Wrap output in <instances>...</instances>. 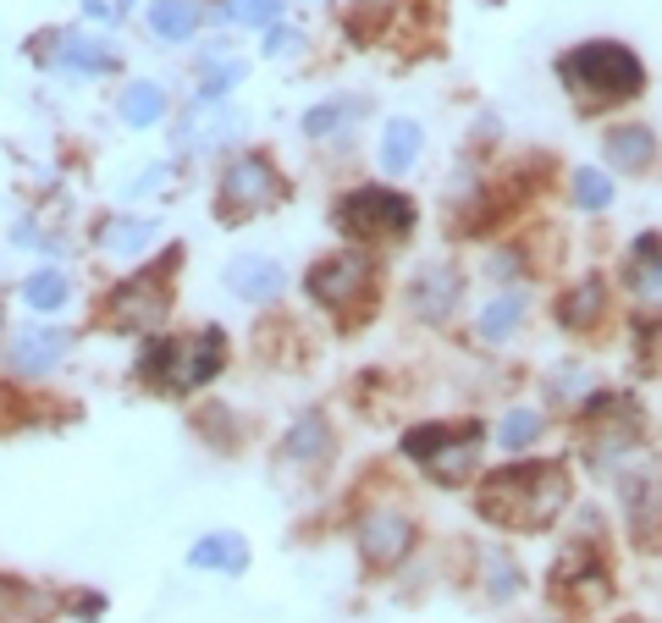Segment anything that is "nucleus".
<instances>
[{"instance_id": "nucleus-1", "label": "nucleus", "mask_w": 662, "mask_h": 623, "mask_svg": "<svg viewBox=\"0 0 662 623\" xmlns=\"http://www.w3.org/2000/svg\"><path fill=\"white\" fill-rule=\"evenodd\" d=\"M475 507L503 529H547L569 507V474L558 463H508L481 480Z\"/></svg>"}, {"instance_id": "nucleus-2", "label": "nucleus", "mask_w": 662, "mask_h": 623, "mask_svg": "<svg viewBox=\"0 0 662 623\" xmlns=\"http://www.w3.org/2000/svg\"><path fill=\"white\" fill-rule=\"evenodd\" d=\"M558 78L585 100V106H624L640 95L646 84V67L629 45H613V40H591V45H574L563 62H558Z\"/></svg>"}, {"instance_id": "nucleus-3", "label": "nucleus", "mask_w": 662, "mask_h": 623, "mask_svg": "<svg viewBox=\"0 0 662 623\" xmlns=\"http://www.w3.org/2000/svg\"><path fill=\"white\" fill-rule=\"evenodd\" d=\"M221 359H227V342H221V331H205V337H155L150 348H144V381H155L161 392H194V386H205L216 370H221Z\"/></svg>"}, {"instance_id": "nucleus-4", "label": "nucleus", "mask_w": 662, "mask_h": 623, "mask_svg": "<svg viewBox=\"0 0 662 623\" xmlns=\"http://www.w3.org/2000/svg\"><path fill=\"white\" fill-rule=\"evenodd\" d=\"M475 441L481 430L475 425H415L404 436V452L442 485H459L470 469H475Z\"/></svg>"}, {"instance_id": "nucleus-5", "label": "nucleus", "mask_w": 662, "mask_h": 623, "mask_svg": "<svg viewBox=\"0 0 662 623\" xmlns=\"http://www.w3.org/2000/svg\"><path fill=\"white\" fill-rule=\"evenodd\" d=\"M338 227L349 238H404L415 227V205L393 188H354L338 199Z\"/></svg>"}, {"instance_id": "nucleus-6", "label": "nucleus", "mask_w": 662, "mask_h": 623, "mask_svg": "<svg viewBox=\"0 0 662 623\" xmlns=\"http://www.w3.org/2000/svg\"><path fill=\"white\" fill-rule=\"evenodd\" d=\"M371 287H376V271L365 254H331V260H315V271H309V298L320 309H343V315L365 309Z\"/></svg>"}, {"instance_id": "nucleus-7", "label": "nucleus", "mask_w": 662, "mask_h": 623, "mask_svg": "<svg viewBox=\"0 0 662 623\" xmlns=\"http://www.w3.org/2000/svg\"><path fill=\"white\" fill-rule=\"evenodd\" d=\"M282 177L265 155H238L221 172V216H260L271 205H282Z\"/></svg>"}, {"instance_id": "nucleus-8", "label": "nucleus", "mask_w": 662, "mask_h": 623, "mask_svg": "<svg viewBox=\"0 0 662 623\" xmlns=\"http://www.w3.org/2000/svg\"><path fill=\"white\" fill-rule=\"evenodd\" d=\"M415 535H420L415 518L398 513V507H376V513L360 518V551H365L371 568H398L415 551Z\"/></svg>"}, {"instance_id": "nucleus-9", "label": "nucleus", "mask_w": 662, "mask_h": 623, "mask_svg": "<svg viewBox=\"0 0 662 623\" xmlns=\"http://www.w3.org/2000/svg\"><path fill=\"white\" fill-rule=\"evenodd\" d=\"M161 315H166V287H161L155 276H133V282H122V287L106 298V320H111L117 331L155 326Z\"/></svg>"}, {"instance_id": "nucleus-10", "label": "nucleus", "mask_w": 662, "mask_h": 623, "mask_svg": "<svg viewBox=\"0 0 662 623\" xmlns=\"http://www.w3.org/2000/svg\"><path fill=\"white\" fill-rule=\"evenodd\" d=\"M459 293H464V276L453 265H426L415 276V287H409V309L420 320H448L453 304H459Z\"/></svg>"}, {"instance_id": "nucleus-11", "label": "nucleus", "mask_w": 662, "mask_h": 623, "mask_svg": "<svg viewBox=\"0 0 662 623\" xmlns=\"http://www.w3.org/2000/svg\"><path fill=\"white\" fill-rule=\"evenodd\" d=\"M624 282H629V293H635L646 309H662V232H646V238L629 249Z\"/></svg>"}, {"instance_id": "nucleus-12", "label": "nucleus", "mask_w": 662, "mask_h": 623, "mask_svg": "<svg viewBox=\"0 0 662 623\" xmlns=\"http://www.w3.org/2000/svg\"><path fill=\"white\" fill-rule=\"evenodd\" d=\"M62 353H67V331H56V326H23L12 337V364L23 375H45Z\"/></svg>"}, {"instance_id": "nucleus-13", "label": "nucleus", "mask_w": 662, "mask_h": 623, "mask_svg": "<svg viewBox=\"0 0 662 623\" xmlns=\"http://www.w3.org/2000/svg\"><path fill=\"white\" fill-rule=\"evenodd\" d=\"M227 287H232L238 298H249V304H265V298L282 293V271H276L265 254H243V260L227 265Z\"/></svg>"}, {"instance_id": "nucleus-14", "label": "nucleus", "mask_w": 662, "mask_h": 623, "mask_svg": "<svg viewBox=\"0 0 662 623\" xmlns=\"http://www.w3.org/2000/svg\"><path fill=\"white\" fill-rule=\"evenodd\" d=\"M51 617V595L23 584V579H0V623H45Z\"/></svg>"}, {"instance_id": "nucleus-15", "label": "nucleus", "mask_w": 662, "mask_h": 623, "mask_svg": "<svg viewBox=\"0 0 662 623\" xmlns=\"http://www.w3.org/2000/svg\"><path fill=\"white\" fill-rule=\"evenodd\" d=\"M420 161V122H409V117H398V122H387V133H382V172H409Z\"/></svg>"}, {"instance_id": "nucleus-16", "label": "nucleus", "mask_w": 662, "mask_h": 623, "mask_svg": "<svg viewBox=\"0 0 662 623\" xmlns=\"http://www.w3.org/2000/svg\"><path fill=\"white\" fill-rule=\"evenodd\" d=\"M602 304H607L602 282H596V276H585L574 293H563V304H558V320H563L569 331H591V326L602 320Z\"/></svg>"}, {"instance_id": "nucleus-17", "label": "nucleus", "mask_w": 662, "mask_h": 623, "mask_svg": "<svg viewBox=\"0 0 662 623\" xmlns=\"http://www.w3.org/2000/svg\"><path fill=\"white\" fill-rule=\"evenodd\" d=\"M188 562L194 568H227V573H238L243 562H249V546H243V535H205V540H194L188 546Z\"/></svg>"}, {"instance_id": "nucleus-18", "label": "nucleus", "mask_w": 662, "mask_h": 623, "mask_svg": "<svg viewBox=\"0 0 662 623\" xmlns=\"http://www.w3.org/2000/svg\"><path fill=\"white\" fill-rule=\"evenodd\" d=\"M651 155H657V144H651L646 128H613L607 133V161L618 172H640V166H651Z\"/></svg>"}, {"instance_id": "nucleus-19", "label": "nucleus", "mask_w": 662, "mask_h": 623, "mask_svg": "<svg viewBox=\"0 0 662 623\" xmlns=\"http://www.w3.org/2000/svg\"><path fill=\"white\" fill-rule=\"evenodd\" d=\"M194 29H199L194 0H155V7H150V34L155 40H188Z\"/></svg>"}, {"instance_id": "nucleus-20", "label": "nucleus", "mask_w": 662, "mask_h": 623, "mask_svg": "<svg viewBox=\"0 0 662 623\" xmlns=\"http://www.w3.org/2000/svg\"><path fill=\"white\" fill-rule=\"evenodd\" d=\"M161 117H166V89H161V84H128V95H122V122L155 128Z\"/></svg>"}, {"instance_id": "nucleus-21", "label": "nucleus", "mask_w": 662, "mask_h": 623, "mask_svg": "<svg viewBox=\"0 0 662 623\" xmlns=\"http://www.w3.org/2000/svg\"><path fill=\"white\" fill-rule=\"evenodd\" d=\"M519 320H525V298H492L486 304V315H481V337L486 342H503V337H514L519 331Z\"/></svg>"}, {"instance_id": "nucleus-22", "label": "nucleus", "mask_w": 662, "mask_h": 623, "mask_svg": "<svg viewBox=\"0 0 662 623\" xmlns=\"http://www.w3.org/2000/svg\"><path fill=\"white\" fill-rule=\"evenodd\" d=\"M100 243H106L111 254H139V249L155 243V221H111V227L100 232Z\"/></svg>"}, {"instance_id": "nucleus-23", "label": "nucleus", "mask_w": 662, "mask_h": 623, "mask_svg": "<svg viewBox=\"0 0 662 623\" xmlns=\"http://www.w3.org/2000/svg\"><path fill=\"white\" fill-rule=\"evenodd\" d=\"M62 67H73V73H106V67H111V51H100L95 40L67 34V40H62Z\"/></svg>"}, {"instance_id": "nucleus-24", "label": "nucleus", "mask_w": 662, "mask_h": 623, "mask_svg": "<svg viewBox=\"0 0 662 623\" xmlns=\"http://www.w3.org/2000/svg\"><path fill=\"white\" fill-rule=\"evenodd\" d=\"M536 436H541V414H536V408H514V414H508V419L497 425V441H503L508 452L530 447Z\"/></svg>"}, {"instance_id": "nucleus-25", "label": "nucleus", "mask_w": 662, "mask_h": 623, "mask_svg": "<svg viewBox=\"0 0 662 623\" xmlns=\"http://www.w3.org/2000/svg\"><path fill=\"white\" fill-rule=\"evenodd\" d=\"M23 298H29L34 309H62V304H67V276H62V271H40V276H29Z\"/></svg>"}, {"instance_id": "nucleus-26", "label": "nucleus", "mask_w": 662, "mask_h": 623, "mask_svg": "<svg viewBox=\"0 0 662 623\" xmlns=\"http://www.w3.org/2000/svg\"><path fill=\"white\" fill-rule=\"evenodd\" d=\"M574 205H580V210H607V205H613V183H607L602 172H591V166L574 172Z\"/></svg>"}, {"instance_id": "nucleus-27", "label": "nucleus", "mask_w": 662, "mask_h": 623, "mask_svg": "<svg viewBox=\"0 0 662 623\" xmlns=\"http://www.w3.org/2000/svg\"><path fill=\"white\" fill-rule=\"evenodd\" d=\"M326 441H331V436H326V419H315V414L287 430V452H293V458H315Z\"/></svg>"}, {"instance_id": "nucleus-28", "label": "nucleus", "mask_w": 662, "mask_h": 623, "mask_svg": "<svg viewBox=\"0 0 662 623\" xmlns=\"http://www.w3.org/2000/svg\"><path fill=\"white\" fill-rule=\"evenodd\" d=\"M276 12H282V0H232V18L243 29H276Z\"/></svg>"}, {"instance_id": "nucleus-29", "label": "nucleus", "mask_w": 662, "mask_h": 623, "mask_svg": "<svg viewBox=\"0 0 662 623\" xmlns=\"http://www.w3.org/2000/svg\"><path fill=\"white\" fill-rule=\"evenodd\" d=\"M343 117H349V106H315V111L304 117V133H309V139H326V133L343 128Z\"/></svg>"}, {"instance_id": "nucleus-30", "label": "nucleus", "mask_w": 662, "mask_h": 623, "mask_svg": "<svg viewBox=\"0 0 662 623\" xmlns=\"http://www.w3.org/2000/svg\"><path fill=\"white\" fill-rule=\"evenodd\" d=\"M238 78H243V67H216V73L199 84V100H205V106H216V100H221V95H227Z\"/></svg>"}, {"instance_id": "nucleus-31", "label": "nucleus", "mask_w": 662, "mask_h": 623, "mask_svg": "<svg viewBox=\"0 0 662 623\" xmlns=\"http://www.w3.org/2000/svg\"><path fill=\"white\" fill-rule=\"evenodd\" d=\"M304 51V34L298 29H271L265 34V56H298Z\"/></svg>"}, {"instance_id": "nucleus-32", "label": "nucleus", "mask_w": 662, "mask_h": 623, "mask_svg": "<svg viewBox=\"0 0 662 623\" xmlns=\"http://www.w3.org/2000/svg\"><path fill=\"white\" fill-rule=\"evenodd\" d=\"M514 590H519V568L492 557V595H514Z\"/></svg>"}, {"instance_id": "nucleus-33", "label": "nucleus", "mask_w": 662, "mask_h": 623, "mask_svg": "<svg viewBox=\"0 0 662 623\" xmlns=\"http://www.w3.org/2000/svg\"><path fill=\"white\" fill-rule=\"evenodd\" d=\"M492 276H519V254H497V260H492Z\"/></svg>"}, {"instance_id": "nucleus-34", "label": "nucleus", "mask_w": 662, "mask_h": 623, "mask_svg": "<svg viewBox=\"0 0 662 623\" xmlns=\"http://www.w3.org/2000/svg\"><path fill=\"white\" fill-rule=\"evenodd\" d=\"M89 18H100V23L111 18V23H117V18H122V7H111V0H89Z\"/></svg>"}, {"instance_id": "nucleus-35", "label": "nucleus", "mask_w": 662, "mask_h": 623, "mask_svg": "<svg viewBox=\"0 0 662 623\" xmlns=\"http://www.w3.org/2000/svg\"><path fill=\"white\" fill-rule=\"evenodd\" d=\"M161 177H166V166H150V172H144V177H139V183H133V194H150V188H155V183H161Z\"/></svg>"}]
</instances>
